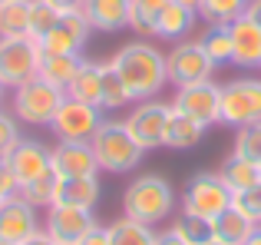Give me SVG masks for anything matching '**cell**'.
<instances>
[{"label":"cell","instance_id":"9a60e30c","mask_svg":"<svg viewBox=\"0 0 261 245\" xmlns=\"http://www.w3.org/2000/svg\"><path fill=\"white\" fill-rule=\"evenodd\" d=\"M89 33H93V27H89V20L83 17V10H70L60 17V23L50 30V37L40 43V50L43 53H73V57H80V50L86 46Z\"/></svg>","mask_w":261,"mask_h":245},{"label":"cell","instance_id":"2e32d148","mask_svg":"<svg viewBox=\"0 0 261 245\" xmlns=\"http://www.w3.org/2000/svg\"><path fill=\"white\" fill-rule=\"evenodd\" d=\"M50 153H53V169L63 179H73V176H99V162H96L89 142H60L57 139V146Z\"/></svg>","mask_w":261,"mask_h":245},{"label":"cell","instance_id":"ac0fdd59","mask_svg":"<svg viewBox=\"0 0 261 245\" xmlns=\"http://www.w3.org/2000/svg\"><path fill=\"white\" fill-rule=\"evenodd\" d=\"M231 33V63L238 66H261V27H255L248 17H238L228 23Z\"/></svg>","mask_w":261,"mask_h":245},{"label":"cell","instance_id":"d4e9b609","mask_svg":"<svg viewBox=\"0 0 261 245\" xmlns=\"http://www.w3.org/2000/svg\"><path fill=\"white\" fill-rule=\"evenodd\" d=\"M205 129H208L205 122H198V119L185 116V113L172 110L169 126H166V146L169 149H192V146H198V142H202Z\"/></svg>","mask_w":261,"mask_h":245},{"label":"cell","instance_id":"44dd1931","mask_svg":"<svg viewBox=\"0 0 261 245\" xmlns=\"http://www.w3.org/2000/svg\"><path fill=\"white\" fill-rule=\"evenodd\" d=\"M80 63H83V57H73V53H43V63H40L37 77L66 93L73 77H76V70H80Z\"/></svg>","mask_w":261,"mask_h":245},{"label":"cell","instance_id":"9c48e42d","mask_svg":"<svg viewBox=\"0 0 261 245\" xmlns=\"http://www.w3.org/2000/svg\"><path fill=\"white\" fill-rule=\"evenodd\" d=\"M166 70H169V83L175 86H192V83H205L215 73V63L205 53L202 40H178L172 50L166 53Z\"/></svg>","mask_w":261,"mask_h":245},{"label":"cell","instance_id":"7a4b0ae2","mask_svg":"<svg viewBox=\"0 0 261 245\" xmlns=\"http://www.w3.org/2000/svg\"><path fill=\"white\" fill-rule=\"evenodd\" d=\"M175 212V189L166 176L159 173H142L122 192V215L139 219L146 226H159Z\"/></svg>","mask_w":261,"mask_h":245},{"label":"cell","instance_id":"4dcf8cb0","mask_svg":"<svg viewBox=\"0 0 261 245\" xmlns=\"http://www.w3.org/2000/svg\"><path fill=\"white\" fill-rule=\"evenodd\" d=\"M60 179H63V176H60L57 169H50V173H43L40 179H33V182H27V186H20L17 192L23 195L30 206H37V209H50L53 202H57Z\"/></svg>","mask_w":261,"mask_h":245},{"label":"cell","instance_id":"f35d334b","mask_svg":"<svg viewBox=\"0 0 261 245\" xmlns=\"http://www.w3.org/2000/svg\"><path fill=\"white\" fill-rule=\"evenodd\" d=\"M80 245H109V226H102V222L93 226L83 239H80Z\"/></svg>","mask_w":261,"mask_h":245},{"label":"cell","instance_id":"60d3db41","mask_svg":"<svg viewBox=\"0 0 261 245\" xmlns=\"http://www.w3.org/2000/svg\"><path fill=\"white\" fill-rule=\"evenodd\" d=\"M245 17H248L255 27H261V0H251V4H248V10H245Z\"/></svg>","mask_w":261,"mask_h":245},{"label":"cell","instance_id":"83f0119b","mask_svg":"<svg viewBox=\"0 0 261 245\" xmlns=\"http://www.w3.org/2000/svg\"><path fill=\"white\" fill-rule=\"evenodd\" d=\"M169 229H172L185 245H208L215 239V222L202 219V215H192V212H178Z\"/></svg>","mask_w":261,"mask_h":245},{"label":"cell","instance_id":"bcb514c9","mask_svg":"<svg viewBox=\"0 0 261 245\" xmlns=\"http://www.w3.org/2000/svg\"><path fill=\"white\" fill-rule=\"evenodd\" d=\"M208 245H225V242H218V239H212V242H208Z\"/></svg>","mask_w":261,"mask_h":245},{"label":"cell","instance_id":"277c9868","mask_svg":"<svg viewBox=\"0 0 261 245\" xmlns=\"http://www.w3.org/2000/svg\"><path fill=\"white\" fill-rule=\"evenodd\" d=\"M63 96H66L63 90H57V86H50L46 80L33 77V80H27V83H20L17 90H13L10 113L20 122H27V126H50V119L57 116Z\"/></svg>","mask_w":261,"mask_h":245},{"label":"cell","instance_id":"7bdbcfd3","mask_svg":"<svg viewBox=\"0 0 261 245\" xmlns=\"http://www.w3.org/2000/svg\"><path fill=\"white\" fill-rule=\"evenodd\" d=\"M155 245H185V242L178 239V235L172 232V229H169V232H159V239H155Z\"/></svg>","mask_w":261,"mask_h":245},{"label":"cell","instance_id":"5bb4252c","mask_svg":"<svg viewBox=\"0 0 261 245\" xmlns=\"http://www.w3.org/2000/svg\"><path fill=\"white\" fill-rule=\"evenodd\" d=\"M4 162L10 166L13 179H17V189H20V186H27V182L40 179L43 173H50L53 169V153L40 139H20L17 149H13Z\"/></svg>","mask_w":261,"mask_h":245},{"label":"cell","instance_id":"8d00e7d4","mask_svg":"<svg viewBox=\"0 0 261 245\" xmlns=\"http://www.w3.org/2000/svg\"><path fill=\"white\" fill-rule=\"evenodd\" d=\"M235 206L242 209L245 215H251V219L261 226V182H258L255 189H248V192H238L235 195Z\"/></svg>","mask_w":261,"mask_h":245},{"label":"cell","instance_id":"3957f363","mask_svg":"<svg viewBox=\"0 0 261 245\" xmlns=\"http://www.w3.org/2000/svg\"><path fill=\"white\" fill-rule=\"evenodd\" d=\"M89 146H93V156L99 162V173L102 169L106 173H133L142 162V153H146L126 129V119H102V126L89 139Z\"/></svg>","mask_w":261,"mask_h":245},{"label":"cell","instance_id":"30bf717a","mask_svg":"<svg viewBox=\"0 0 261 245\" xmlns=\"http://www.w3.org/2000/svg\"><path fill=\"white\" fill-rule=\"evenodd\" d=\"M172 116V103L152 96V100H139L136 110L126 116V129L133 133V139L142 149H159L166 146V126Z\"/></svg>","mask_w":261,"mask_h":245},{"label":"cell","instance_id":"ab89813d","mask_svg":"<svg viewBox=\"0 0 261 245\" xmlns=\"http://www.w3.org/2000/svg\"><path fill=\"white\" fill-rule=\"evenodd\" d=\"M50 7H57L60 13H70V10H83V0H46Z\"/></svg>","mask_w":261,"mask_h":245},{"label":"cell","instance_id":"d6986e66","mask_svg":"<svg viewBox=\"0 0 261 245\" xmlns=\"http://www.w3.org/2000/svg\"><path fill=\"white\" fill-rule=\"evenodd\" d=\"M218 176H222L225 186L238 195V192L255 189L258 182H261V166H258V162H251L248 156H242V153H231V156H225V159H222Z\"/></svg>","mask_w":261,"mask_h":245},{"label":"cell","instance_id":"6da1fadb","mask_svg":"<svg viewBox=\"0 0 261 245\" xmlns=\"http://www.w3.org/2000/svg\"><path fill=\"white\" fill-rule=\"evenodd\" d=\"M109 63L116 66V73L122 77L129 96L139 100H152L159 96V90L169 83V70H166V53L149 40H129L109 57Z\"/></svg>","mask_w":261,"mask_h":245},{"label":"cell","instance_id":"f6af8a7d","mask_svg":"<svg viewBox=\"0 0 261 245\" xmlns=\"http://www.w3.org/2000/svg\"><path fill=\"white\" fill-rule=\"evenodd\" d=\"M172 4H182V7H189V10H198L202 0H172Z\"/></svg>","mask_w":261,"mask_h":245},{"label":"cell","instance_id":"7402d4cb","mask_svg":"<svg viewBox=\"0 0 261 245\" xmlns=\"http://www.w3.org/2000/svg\"><path fill=\"white\" fill-rule=\"evenodd\" d=\"M255 226L258 222L251 219V215H245L242 209L231 202V206L215 219V239L225 242V245H245V239L255 232Z\"/></svg>","mask_w":261,"mask_h":245},{"label":"cell","instance_id":"f1b7e54d","mask_svg":"<svg viewBox=\"0 0 261 245\" xmlns=\"http://www.w3.org/2000/svg\"><path fill=\"white\" fill-rule=\"evenodd\" d=\"M33 0H7L0 4V37H30Z\"/></svg>","mask_w":261,"mask_h":245},{"label":"cell","instance_id":"ee69618b","mask_svg":"<svg viewBox=\"0 0 261 245\" xmlns=\"http://www.w3.org/2000/svg\"><path fill=\"white\" fill-rule=\"evenodd\" d=\"M245 245H261V226H255V232L245 239Z\"/></svg>","mask_w":261,"mask_h":245},{"label":"cell","instance_id":"b9f144b4","mask_svg":"<svg viewBox=\"0 0 261 245\" xmlns=\"http://www.w3.org/2000/svg\"><path fill=\"white\" fill-rule=\"evenodd\" d=\"M20 245H57V242H53V239H50V235H46V232H43V229H40V232H37V235H30V239H27V242H20Z\"/></svg>","mask_w":261,"mask_h":245},{"label":"cell","instance_id":"1f68e13d","mask_svg":"<svg viewBox=\"0 0 261 245\" xmlns=\"http://www.w3.org/2000/svg\"><path fill=\"white\" fill-rule=\"evenodd\" d=\"M251 0H202V7H198V17L205 20V23H231V20L245 17V10H248Z\"/></svg>","mask_w":261,"mask_h":245},{"label":"cell","instance_id":"603a6c76","mask_svg":"<svg viewBox=\"0 0 261 245\" xmlns=\"http://www.w3.org/2000/svg\"><path fill=\"white\" fill-rule=\"evenodd\" d=\"M66 96H76L89 106H99V100H102V63L83 60L76 77H73V83H70V90H66Z\"/></svg>","mask_w":261,"mask_h":245},{"label":"cell","instance_id":"836d02e7","mask_svg":"<svg viewBox=\"0 0 261 245\" xmlns=\"http://www.w3.org/2000/svg\"><path fill=\"white\" fill-rule=\"evenodd\" d=\"M60 17H63V13H60L57 7H50L46 0H33V7H30V37L37 40V43H43V40L50 37V30L60 23Z\"/></svg>","mask_w":261,"mask_h":245},{"label":"cell","instance_id":"7c38bea8","mask_svg":"<svg viewBox=\"0 0 261 245\" xmlns=\"http://www.w3.org/2000/svg\"><path fill=\"white\" fill-rule=\"evenodd\" d=\"M40 229H43V219H40L37 206H30L20 192L0 202V245H20Z\"/></svg>","mask_w":261,"mask_h":245},{"label":"cell","instance_id":"d590c367","mask_svg":"<svg viewBox=\"0 0 261 245\" xmlns=\"http://www.w3.org/2000/svg\"><path fill=\"white\" fill-rule=\"evenodd\" d=\"M20 139H23V136H20V119L13 116V113H4V110H0V162H4L7 156L17 149Z\"/></svg>","mask_w":261,"mask_h":245},{"label":"cell","instance_id":"8992f818","mask_svg":"<svg viewBox=\"0 0 261 245\" xmlns=\"http://www.w3.org/2000/svg\"><path fill=\"white\" fill-rule=\"evenodd\" d=\"M231 202H235V192L225 186V179L218 173H195L189 179V186H185L182 212H192V215H202V219L215 222Z\"/></svg>","mask_w":261,"mask_h":245},{"label":"cell","instance_id":"ba28073f","mask_svg":"<svg viewBox=\"0 0 261 245\" xmlns=\"http://www.w3.org/2000/svg\"><path fill=\"white\" fill-rule=\"evenodd\" d=\"M99 126H102V110L76 96H63L57 116L50 119V129L60 142H89Z\"/></svg>","mask_w":261,"mask_h":245},{"label":"cell","instance_id":"d6a6232c","mask_svg":"<svg viewBox=\"0 0 261 245\" xmlns=\"http://www.w3.org/2000/svg\"><path fill=\"white\" fill-rule=\"evenodd\" d=\"M198 40H202L205 53L212 57V63H215V66L231 63V33H228V23H212Z\"/></svg>","mask_w":261,"mask_h":245},{"label":"cell","instance_id":"4fadbf2b","mask_svg":"<svg viewBox=\"0 0 261 245\" xmlns=\"http://www.w3.org/2000/svg\"><path fill=\"white\" fill-rule=\"evenodd\" d=\"M172 110L212 126V122L222 119V86L212 83V80L192 83V86H178L175 96H172Z\"/></svg>","mask_w":261,"mask_h":245},{"label":"cell","instance_id":"f546056e","mask_svg":"<svg viewBox=\"0 0 261 245\" xmlns=\"http://www.w3.org/2000/svg\"><path fill=\"white\" fill-rule=\"evenodd\" d=\"M133 103V96H129L126 83H122V77L116 73V66L102 63V100H99V110L102 113H116V110H126V106Z\"/></svg>","mask_w":261,"mask_h":245},{"label":"cell","instance_id":"c3c4849f","mask_svg":"<svg viewBox=\"0 0 261 245\" xmlns=\"http://www.w3.org/2000/svg\"><path fill=\"white\" fill-rule=\"evenodd\" d=\"M0 4H7V0H0Z\"/></svg>","mask_w":261,"mask_h":245},{"label":"cell","instance_id":"5b68a950","mask_svg":"<svg viewBox=\"0 0 261 245\" xmlns=\"http://www.w3.org/2000/svg\"><path fill=\"white\" fill-rule=\"evenodd\" d=\"M43 63V50L33 37H0V83L17 90L20 83L33 80Z\"/></svg>","mask_w":261,"mask_h":245},{"label":"cell","instance_id":"cb8c5ba5","mask_svg":"<svg viewBox=\"0 0 261 245\" xmlns=\"http://www.w3.org/2000/svg\"><path fill=\"white\" fill-rule=\"evenodd\" d=\"M195 20H198V10H189V7L172 4V0H169V7L162 10V17H159V30H155V37L178 43V40H185L192 33Z\"/></svg>","mask_w":261,"mask_h":245},{"label":"cell","instance_id":"74e56055","mask_svg":"<svg viewBox=\"0 0 261 245\" xmlns=\"http://www.w3.org/2000/svg\"><path fill=\"white\" fill-rule=\"evenodd\" d=\"M13 192H17V179H13L10 166H7V162H0V202L10 199Z\"/></svg>","mask_w":261,"mask_h":245},{"label":"cell","instance_id":"ffe728a7","mask_svg":"<svg viewBox=\"0 0 261 245\" xmlns=\"http://www.w3.org/2000/svg\"><path fill=\"white\" fill-rule=\"evenodd\" d=\"M102 189H99V176H73V179H60V192L57 202L63 206H80V209H96ZM53 202V206H57Z\"/></svg>","mask_w":261,"mask_h":245},{"label":"cell","instance_id":"8fae6325","mask_svg":"<svg viewBox=\"0 0 261 245\" xmlns=\"http://www.w3.org/2000/svg\"><path fill=\"white\" fill-rule=\"evenodd\" d=\"M93 226H99L93 209H80V206H57L46 209V219H43V232L50 235L57 245H80V239L89 232Z\"/></svg>","mask_w":261,"mask_h":245},{"label":"cell","instance_id":"4316f807","mask_svg":"<svg viewBox=\"0 0 261 245\" xmlns=\"http://www.w3.org/2000/svg\"><path fill=\"white\" fill-rule=\"evenodd\" d=\"M169 7V0H133V10H129V30L136 37H155L159 30V17Z\"/></svg>","mask_w":261,"mask_h":245},{"label":"cell","instance_id":"e575fe53","mask_svg":"<svg viewBox=\"0 0 261 245\" xmlns=\"http://www.w3.org/2000/svg\"><path fill=\"white\" fill-rule=\"evenodd\" d=\"M235 153L248 156L251 162L261 166V122H251V126H242L235 136Z\"/></svg>","mask_w":261,"mask_h":245},{"label":"cell","instance_id":"e0dca14e","mask_svg":"<svg viewBox=\"0 0 261 245\" xmlns=\"http://www.w3.org/2000/svg\"><path fill=\"white\" fill-rule=\"evenodd\" d=\"M129 10L133 0H83V17L99 33L129 30Z\"/></svg>","mask_w":261,"mask_h":245},{"label":"cell","instance_id":"484cf974","mask_svg":"<svg viewBox=\"0 0 261 245\" xmlns=\"http://www.w3.org/2000/svg\"><path fill=\"white\" fill-rule=\"evenodd\" d=\"M155 226H146V222L139 219H129V215H122V219L109 222V245H155Z\"/></svg>","mask_w":261,"mask_h":245},{"label":"cell","instance_id":"7dc6e473","mask_svg":"<svg viewBox=\"0 0 261 245\" xmlns=\"http://www.w3.org/2000/svg\"><path fill=\"white\" fill-rule=\"evenodd\" d=\"M4 90H7V86H4V83H0V100H4Z\"/></svg>","mask_w":261,"mask_h":245},{"label":"cell","instance_id":"52a82bcc","mask_svg":"<svg viewBox=\"0 0 261 245\" xmlns=\"http://www.w3.org/2000/svg\"><path fill=\"white\" fill-rule=\"evenodd\" d=\"M225 126H251L261 122V80L258 77H238L222 86V119Z\"/></svg>","mask_w":261,"mask_h":245}]
</instances>
